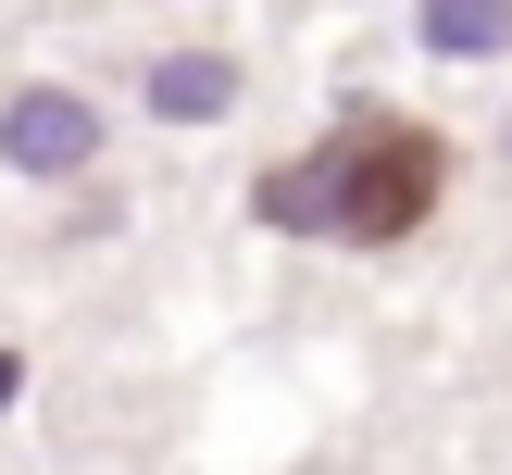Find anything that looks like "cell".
<instances>
[{
  "instance_id": "obj_1",
  "label": "cell",
  "mask_w": 512,
  "mask_h": 475,
  "mask_svg": "<svg viewBox=\"0 0 512 475\" xmlns=\"http://www.w3.org/2000/svg\"><path fill=\"white\" fill-rule=\"evenodd\" d=\"M438 188H450V138H438V125H413V113H350V125H325L300 163H263V175H250V213H263L275 238L400 250V238H425Z\"/></svg>"
},
{
  "instance_id": "obj_2",
  "label": "cell",
  "mask_w": 512,
  "mask_h": 475,
  "mask_svg": "<svg viewBox=\"0 0 512 475\" xmlns=\"http://www.w3.org/2000/svg\"><path fill=\"white\" fill-rule=\"evenodd\" d=\"M0 163L13 175H88L100 163V113L75 88H13L0 100Z\"/></svg>"
},
{
  "instance_id": "obj_3",
  "label": "cell",
  "mask_w": 512,
  "mask_h": 475,
  "mask_svg": "<svg viewBox=\"0 0 512 475\" xmlns=\"http://www.w3.org/2000/svg\"><path fill=\"white\" fill-rule=\"evenodd\" d=\"M225 100H238V63H225V50H175V63H150V113H163V125H213Z\"/></svg>"
},
{
  "instance_id": "obj_4",
  "label": "cell",
  "mask_w": 512,
  "mask_h": 475,
  "mask_svg": "<svg viewBox=\"0 0 512 475\" xmlns=\"http://www.w3.org/2000/svg\"><path fill=\"white\" fill-rule=\"evenodd\" d=\"M413 38L450 63H488V50H512V0H413Z\"/></svg>"
},
{
  "instance_id": "obj_5",
  "label": "cell",
  "mask_w": 512,
  "mask_h": 475,
  "mask_svg": "<svg viewBox=\"0 0 512 475\" xmlns=\"http://www.w3.org/2000/svg\"><path fill=\"white\" fill-rule=\"evenodd\" d=\"M13 400H25V363H13V350H0V413H13Z\"/></svg>"
}]
</instances>
